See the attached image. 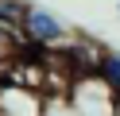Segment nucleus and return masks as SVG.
<instances>
[{
  "label": "nucleus",
  "mask_w": 120,
  "mask_h": 116,
  "mask_svg": "<svg viewBox=\"0 0 120 116\" xmlns=\"http://www.w3.org/2000/svg\"><path fill=\"white\" fill-rule=\"evenodd\" d=\"M66 101H70V108L78 116H120V97L97 74L78 77V81L70 85V97H66Z\"/></svg>",
  "instance_id": "f257e3e1"
},
{
  "label": "nucleus",
  "mask_w": 120,
  "mask_h": 116,
  "mask_svg": "<svg viewBox=\"0 0 120 116\" xmlns=\"http://www.w3.org/2000/svg\"><path fill=\"white\" fill-rule=\"evenodd\" d=\"M23 39L35 43V46H43V50H62V46L70 43V27H66L54 12L31 4L27 15H23Z\"/></svg>",
  "instance_id": "f03ea898"
},
{
  "label": "nucleus",
  "mask_w": 120,
  "mask_h": 116,
  "mask_svg": "<svg viewBox=\"0 0 120 116\" xmlns=\"http://www.w3.org/2000/svg\"><path fill=\"white\" fill-rule=\"evenodd\" d=\"M47 97L23 85H0V116H43Z\"/></svg>",
  "instance_id": "7ed1b4c3"
},
{
  "label": "nucleus",
  "mask_w": 120,
  "mask_h": 116,
  "mask_svg": "<svg viewBox=\"0 0 120 116\" xmlns=\"http://www.w3.org/2000/svg\"><path fill=\"white\" fill-rule=\"evenodd\" d=\"M97 77H101V81H105V85H109V89L120 97V50L105 46V54H101V66H97Z\"/></svg>",
  "instance_id": "20e7f679"
},
{
  "label": "nucleus",
  "mask_w": 120,
  "mask_h": 116,
  "mask_svg": "<svg viewBox=\"0 0 120 116\" xmlns=\"http://www.w3.org/2000/svg\"><path fill=\"white\" fill-rule=\"evenodd\" d=\"M27 8H31L27 0H0V23L23 35V15H27Z\"/></svg>",
  "instance_id": "39448f33"
},
{
  "label": "nucleus",
  "mask_w": 120,
  "mask_h": 116,
  "mask_svg": "<svg viewBox=\"0 0 120 116\" xmlns=\"http://www.w3.org/2000/svg\"><path fill=\"white\" fill-rule=\"evenodd\" d=\"M23 43H27V39L19 35V31H12V27H4V23H0V62L16 58V54L23 50Z\"/></svg>",
  "instance_id": "423d86ee"
},
{
  "label": "nucleus",
  "mask_w": 120,
  "mask_h": 116,
  "mask_svg": "<svg viewBox=\"0 0 120 116\" xmlns=\"http://www.w3.org/2000/svg\"><path fill=\"white\" fill-rule=\"evenodd\" d=\"M43 116H78V112L70 108V101H47V112Z\"/></svg>",
  "instance_id": "0eeeda50"
},
{
  "label": "nucleus",
  "mask_w": 120,
  "mask_h": 116,
  "mask_svg": "<svg viewBox=\"0 0 120 116\" xmlns=\"http://www.w3.org/2000/svg\"><path fill=\"white\" fill-rule=\"evenodd\" d=\"M116 12H120V0H116Z\"/></svg>",
  "instance_id": "6e6552de"
}]
</instances>
